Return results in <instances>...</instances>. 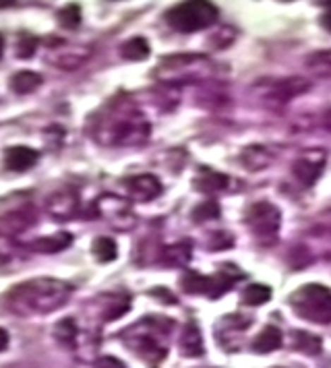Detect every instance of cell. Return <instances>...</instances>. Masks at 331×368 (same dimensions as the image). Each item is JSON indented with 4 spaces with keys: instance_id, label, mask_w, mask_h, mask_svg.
<instances>
[{
    "instance_id": "23",
    "label": "cell",
    "mask_w": 331,
    "mask_h": 368,
    "mask_svg": "<svg viewBox=\"0 0 331 368\" xmlns=\"http://www.w3.org/2000/svg\"><path fill=\"white\" fill-rule=\"evenodd\" d=\"M95 368H126V367L122 364L119 358H114V356H102V358L95 360Z\"/></svg>"
},
{
    "instance_id": "15",
    "label": "cell",
    "mask_w": 331,
    "mask_h": 368,
    "mask_svg": "<svg viewBox=\"0 0 331 368\" xmlns=\"http://www.w3.org/2000/svg\"><path fill=\"white\" fill-rule=\"evenodd\" d=\"M182 352L186 356H201L203 352V341L199 336V329L195 325H188L182 336Z\"/></svg>"
},
{
    "instance_id": "22",
    "label": "cell",
    "mask_w": 331,
    "mask_h": 368,
    "mask_svg": "<svg viewBox=\"0 0 331 368\" xmlns=\"http://www.w3.org/2000/svg\"><path fill=\"white\" fill-rule=\"evenodd\" d=\"M301 338H299V348L304 350L306 354H317L319 352V348H321V343H319V339L315 338V336H306V333H299Z\"/></svg>"
},
{
    "instance_id": "11",
    "label": "cell",
    "mask_w": 331,
    "mask_h": 368,
    "mask_svg": "<svg viewBox=\"0 0 331 368\" xmlns=\"http://www.w3.org/2000/svg\"><path fill=\"white\" fill-rule=\"evenodd\" d=\"M42 85V77L33 70H19L11 77V87L17 93H31Z\"/></svg>"
},
{
    "instance_id": "2",
    "label": "cell",
    "mask_w": 331,
    "mask_h": 368,
    "mask_svg": "<svg viewBox=\"0 0 331 368\" xmlns=\"http://www.w3.org/2000/svg\"><path fill=\"white\" fill-rule=\"evenodd\" d=\"M217 19V8L211 2H181L166 13L170 27L182 33L210 27Z\"/></svg>"
},
{
    "instance_id": "10",
    "label": "cell",
    "mask_w": 331,
    "mask_h": 368,
    "mask_svg": "<svg viewBox=\"0 0 331 368\" xmlns=\"http://www.w3.org/2000/svg\"><path fill=\"white\" fill-rule=\"evenodd\" d=\"M282 345V331L277 327H265L253 341V350L259 354H270Z\"/></svg>"
},
{
    "instance_id": "5",
    "label": "cell",
    "mask_w": 331,
    "mask_h": 368,
    "mask_svg": "<svg viewBox=\"0 0 331 368\" xmlns=\"http://www.w3.org/2000/svg\"><path fill=\"white\" fill-rule=\"evenodd\" d=\"M246 219H248V226L253 228V232L257 236H265V234H273L277 230L279 211L275 207H271L270 203H257L248 211Z\"/></svg>"
},
{
    "instance_id": "3",
    "label": "cell",
    "mask_w": 331,
    "mask_h": 368,
    "mask_svg": "<svg viewBox=\"0 0 331 368\" xmlns=\"http://www.w3.org/2000/svg\"><path fill=\"white\" fill-rule=\"evenodd\" d=\"M294 310L313 323H331V292L323 286L311 283L292 296Z\"/></svg>"
},
{
    "instance_id": "8",
    "label": "cell",
    "mask_w": 331,
    "mask_h": 368,
    "mask_svg": "<svg viewBox=\"0 0 331 368\" xmlns=\"http://www.w3.org/2000/svg\"><path fill=\"white\" fill-rule=\"evenodd\" d=\"M323 166H325V155L306 154L302 159L296 161V166H294V174H296L304 184H313L317 178H319Z\"/></svg>"
},
{
    "instance_id": "26",
    "label": "cell",
    "mask_w": 331,
    "mask_h": 368,
    "mask_svg": "<svg viewBox=\"0 0 331 368\" xmlns=\"http://www.w3.org/2000/svg\"><path fill=\"white\" fill-rule=\"evenodd\" d=\"M2 48H4V39H2V35H0V56H2Z\"/></svg>"
},
{
    "instance_id": "16",
    "label": "cell",
    "mask_w": 331,
    "mask_h": 368,
    "mask_svg": "<svg viewBox=\"0 0 331 368\" xmlns=\"http://www.w3.org/2000/svg\"><path fill=\"white\" fill-rule=\"evenodd\" d=\"M182 288L191 294H201V292H210L211 290V279L210 277L199 276L195 271H188L186 276L182 277Z\"/></svg>"
},
{
    "instance_id": "20",
    "label": "cell",
    "mask_w": 331,
    "mask_h": 368,
    "mask_svg": "<svg viewBox=\"0 0 331 368\" xmlns=\"http://www.w3.org/2000/svg\"><path fill=\"white\" fill-rule=\"evenodd\" d=\"M219 215V209H217V205L211 201V203H201L195 211H193V219L195 221H207L211 217H217Z\"/></svg>"
},
{
    "instance_id": "6",
    "label": "cell",
    "mask_w": 331,
    "mask_h": 368,
    "mask_svg": "<svg viewBox=\"0 0 331 368\" xmlns=\"http://www.w3.org/2000/svg\"><path fill=\"white\" fill-rule=\"evenodd\" d=\"M124 186H126V192L133 201H151L162 192V184L151 174L133 176L124 183Z\"/></svg>"
},
{
    "instance_id": "25",
    "label": "cell",
    "mask_w": 331,
    "mask_h": 368,
    "mask_svg": "<svg viewBox=\"0 0 331 368\" xmlns=\"http://www.w3.org/2000/svg\"><path fill=\"white\" fill-rule=\"evenodd\" d=\"M321 23H323V27H325V30L331 31V8L327 11V13H325V15H323V17H321Z\"/></svg>"
},
{
    "instance_id": "24",
    "label": "cell",
    "mask_w": 331,
    "mask_h": 368,
    "mask_svg": "<svg viewBox=\"0 0 331 368\" xmlns=\"http://www.w3.org/2000/svg\"><path fill=\"white\" fill-rule=\"evenodd\" d=\"M6 345H8V333L4 329H0V352H4Z\"/></svg>"
},
{
    "instance_id": "14",
    "label": "cell",
    "mask_w": 331,
    "mask_h": 368,
    "mask_svg": "<svg viewBox=\"0 0 331 368\" xmlns=\"http://www.w3.org/2000/svg\"><path fill=\"white\" fill-rule=\"evenodd\" d=\"M271 298V290L263 283H253L242 292V300L248 307H261Z\"/></svg>"
},
{
    "instance_id": "4",
    "label": "cell",
    "mask_w": 331,
    "mask_h": 368,
    "mask_svg": "<svg viewBox=\"0 0 331 368\" xmlns=\"http://www.w3.org/2000/svg\"><path fill=\"white\" fill-rule=\"evenodd\" d=\"M46 209L54 219H71L79 209V195L75 188H61L46 201Z\"/></svg>"
},
{
    "instance_id": "19",
    "label": "cell",
    "mask_w": 331,
    "mask_h": 368,
    "mask_svg": "<svg viewBox=\"0 0 331 368\" xmlns=\"http://www.w3.org/2000/svg\"><path fill=\"white\" fill-rule=\"evenodd\" d=\"M54 336L62 343H73L77 338V325L73 319H62L61 323H56L54 327Z\"/></svg>"
},
{
    "instance_id": "17",
    "label": "cell",
    "mask_w": 331,
    "mask_h": 368,
    "mask_svg": "<svg viewBox=\"0 0 331 368\" xmlns=\"http://www.w3.org/2000/svg\"><path fill=\"white\" fill-rule=\"evenodd\" d=\"M228 184V178L224 174H217V172H203L197 180H195V186L199 190H222L226 188Z\"/></svg>"
},
{
    "instance_id": "12",
    "label": "cell",
    "mask_w": 331,
    "mask_h": 368,
    "mask_svg": "<svg viewBox=\"0 0 331 368\" xmlns=\"http://www.w3.org/2000/svg\"><path fill=\"white\" fill-rule=\"evenodd\" d=\"M91 252H93V257H95L100 263H110V261L116 259L119 248H116V243H114L112 238L100 236V238L93 240V245H91Z\"/></svg>"
},
{
    "instance_id": "7",
    "label": "cell",
    "mask_w": 331,
    "mask_h": 368,
    "mask_svg": "<svg viewBox=\"0 0 331 368\" xmlns=\"http://www.w3.org/2000/svg\"><path fill=\"white\" fill-rule=\"evenodd\" d=\"M35 161H37V152L23 145L11 147L4 154V168L11 172H25L35 166Z\"/></svg>"
},
{
    "instance_id": "18",
    "label": "cell",
    "mask_w": 331,
    "mask_h": 368,
    "mask_svg": "<svg viewBox=\"0 0 331 368\" xmlns=\"http://www.w3.org/2000/svg\"><path fill=\"white\" fill-rule=\"evenodd\" d=\"M59 23L64 30H77L81 23V8L79 4H68L59 11Z\"/></svg>"
},
{
    "instance_id": "21",
    "label": "cell",
    "mask_w": 331,
    "mask_h": 368,
    "mask_svg": "<svg viewBox=\"0 0 331 368\" xmlns=\"http://www.w3.org/2000/svg\"><path fill=\"white\" fill-rule=\"evenodd\" d=\"M35 46H37V42L33 37H21L19 44H17V56L19 59H31L33 52H35Z\"/></svg>"
},
{
    "instance_id": "13",
    "label": "cell",
    "mask_w": 331,
    "mask_h": 368,
    "mask_svg": "<svg viewBox=\"0 0 331 368\" xmlns=\"http://www.w3.org/2000/svg\"><path fill=\"white\" fill-rule=\"evenodd\" d=\"M122 54L128 61H145L150 56V44L145 37H133L122 46Z\"/></svg>"
},
{
    "instance_id": "1",
    "label": "cell",
    "mask_w": 331,
    "mask_h": 368,
    "mask_svg": "<svg viewBox=\"0 0 331 368\" xmlns=\"http://www.w3.org/2000/svg\"><path fill=\"white\" fill-rule=\"evenodd\" d=\"M73 286L62 279L52 277H35L15 286L8 294V307L21 317L31 314H48L71 298Z\"/></svg>"
},
{
    "instance_id": "9",
    "label": "cell",
    "mask_w": 331,
    "mask_h": 368,
    "mask_svg": "<svg viewBox=\"0 0 331 368\" xmlns=\"http://www.w3.org/2000/svg\"><path fill=\"white\" fill-rule=\"evenodd\" d=\"M73 243V236L61 232L56 236H44V238H37L33 245L30 246L33 252H44V254H54V252H61L66 246Z\"/></svg>"
}]
</instances>
